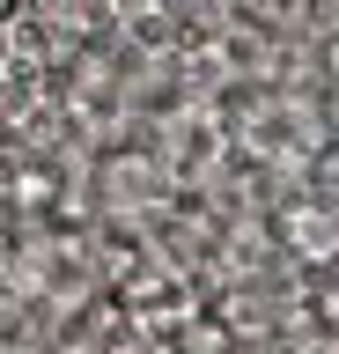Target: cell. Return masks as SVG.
<instances>
[{"mask_svg": "<svg viewBox=\"0 0 339 354\" xmlns=\"http://www.w3.org/2000/svg\"><path fill=\"white\" fill-rule=\"evenodd\" d=\"M288 229H295V251H302V259H325V251H332V221L325 214H288Z\"/></svg>", "mask_w": 339, "mask_h": 354, "instance_id": "1", "label": "cell"}, {"mask_svg": "<svg viewBox=\"0 0 339 354\" xmlns=\"http://www.w3.org/2000/svg\"><path fill=\"white\" fill-rule=\"evenodd\" d=\"M52 15H59V22H81V0H52Z\"/></svg>", "mask_w": 339, "mask_h": 354, "instance_id": "2", "label": "cell"}, {"mask_svg": "<svg viewBox=\"0 0 339 354\" xmlns=\"http://www.w3.org/2000/svg\"><path fill=\"white\" fill-rule=\"evenodd\" d=\"M8 22H23V0H0V30H8Z\"/></svg>", "mask_w": 339, "mask_h": 354, "instance_id": "3", "label": "cell"}, {"mask_svg": "<svg viewBox=\"0 0 339 354\" xmlns=\"http://www.w3.org/2000/svg\"><path fill=\"white\" fill-rule=\"evenodd\" d=\"M8 295H15V288H8V273H0V317H8V310H15V303H8Z\"/></svg>", "mask_w": 339, "mask_h": 354, "instance_id": "4", "label": "cell"}]
</instances>
